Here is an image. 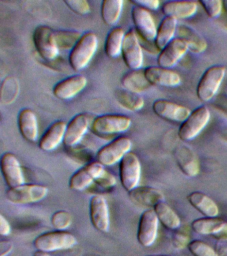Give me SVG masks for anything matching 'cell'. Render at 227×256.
I'll return each instance as SVG.
<instances>
[{"instance_id": "603a6c76", "label": "cell", "mask_w": 227, "mask_h": 256, "mask_svg": "<svg viewBox=\"0 0 227 256\" xmlns=\"http://www.w3.org/2000/svg\"><path fill=\"white\" fill-rule=\"evenodd\" d=\"M67 124L63 121L53 123L47 130L39 142V149L44 152H51L63 142Z\"/></svg>"}, {"instance_id": "3957f363", "label": "cell", "mask_w": 227, "mask_h": 256, "mask_svg": "<svg viewBox=\"0 0 227 256\" xmlns=\"http://www.w3.org/2000/svg\"><path fill=\"white\" fill-rule=\"evenodd\" d=\"M226 68L222 66H213L203 74L197 86V94L199 99L207 102L216 95L224 80Z\"/></svg>"}, {"instance_id": "ac0fdd59", "label": "cell", "mask_w": 227, "mask_h": 256, "mask_svg": "<svg viewBox=\"0 0 227 256\" xmlns=\"http://www.w3.org/2000/svg\"><path fill=\"white\" fill-rule=\"evenodd\" d=\"M145 77L151 86L176 87L180 85V76L176 72L160 66H150L144 70Z\"/></svg>"}, {"instance_id": "4316f807", "label": "cell", "mask_w": 227, "mask_h": 256, "mask_svg": "<svg viewBox=\"0 0 227 256\" xmlns=\"http://www.w3.org/2000/svg\"><path fill=\"white\" fill-rule=\"evenodd\" d=\"M191 205L205 217H217L219 213L218 206L210 197L200 192H194L187 196Z\"/></svg>"}, {"instance_id": "7a4b0ae2", "label": "cell", "mask_w": 227, "mask_h": 256, "mask_svg": "<svg viewBox=\"0 0 227 256\" xmlns=\"http://www.w3.org/2000/svg\"><path fill=\"white\" fill-rule=\"evenodd\" d=\"M77 238L70 232L66 231L49 232L37 236L33 242L37 250L46 252L66 250L74 247Z\"/></svg>"}, {"instance_id": "ffe728a7", "label": "cell", "mask_w": 227, "mask_h": 256, "mask_svg": "<svg viewBox=\"0 0 227 256\" xmlns=\"http://www.w3.org/2000/svg\"><path fill=\"white\" fill-rule=\"evenodd\" d=\"M89 126V118L86 114L75 116L67 124L63 142L64 145L67 148H71L79 144L86 134Z\"/></svg>"}, {"instance_id": "ee69618b", "label": "cell", "mask_w": 227, "mask_h": 256, "mask_svg": "<svg viewBox=\"0 0 227 256\" xmlns=\"http://www.w3.org/2000/svg\"><path fill=\"white\" fill-rule=\"evenodd\" d=\"M215 250L217 256H227V238L219 239Z\"/></svg>"}, {"instance_id": "7dc6e473", "label": "cell", "mask_w": 227, "mask_h": 256, "mask_svg": "<svg viewBox=\"0 0 227 256\" xmlns=\"http://www.w3.org/2000/svg\"><path fill=\"white\" fill-rule=\"evenodd\" d=\"M215 106L227 116V95L222 94L219 96L215 101Z\"/></svg>"}, {"instance_id": "bcb514c9", "label": "cell", "mask_w": 227, "mask_h": 256, "mask_svg": "<svg viewBox=\"0 0 227 256\" xmlns=\"http://www.w3.org/2000/svg\"><path fill=\"white\" fill-rule=\"evenodd\" d=\"M13 248L12 242L9 240H1L0 242V256H7L11 253Z\"/></svg>"}, {"instance_id": "f546056e", "label": "cell", "mask_w": 227, "mask_h": 256, "mask_svg": "<svg viewBox=\"0 0 227 256\" xmlns=\"http://www.w3.org/2000/svg\"><path fill=\"white\" fill-rule=\"evenodd\" d=\"M123 87L128 91L139 94L151 87V84L145 77L144 70H132L123 78L121 81Z\"/></svg>"}, {"instance_id": "60d3db41", "label": "cell", "mask_w": 227, "mask_h": 256, "mask_svg": "<svg viewBox=\"0 0 227 256\" xmlns=\"http://www.w3.org/2000/svg\"><path fill=\"white\" fill-rule=\"evenodd\" d=\"M95 182L104 189H109L116 185L117 180L113 174L105 169Z\"/></svg>"}, {"instance_id": "7bdbcfd3", "label": "cell", "mask_w": 227, "mask_h": 256, "mask_svg": "<svg viewBox=\"0 0 227 256\" xmlns=\"http://www.w3.org/2000/svg\"><path fill=\"white\" fill-rule=\"evenodd\" d=\"M131 3L135 6H139L147 10L155 11L158 9L160 3L158 0H133L131 1Z\"/></svg>"}, {"instance_id": "f35d334b", "label": "cell", "mask_w": 227, "mask_h": 256, "mask_svg": "<svg viewBox=\"0 0 227 256\" xmlns=\"http://www.w3.org/2000/svg\"><path fill=\"white\" fill-rule=\"evenodd\" d=\"M199 4L211 18H218L223 10V2L220 0H201Z\"/></svg>"}, {"instance_id": "ab89813d", "label": "cell", "mask_w": 227, "mask_h": 256, "mask_svg": "<svg viewBox=\"0 0 227 256\" xmlns=\"http://www.w3.org/2000/svg\"><path fill=\"white\" fill-rule=\"evenodd\" d=\"M65 3L69 9L78 15H87L91 11L90 6L85 0H67Z\"/></svg>"}, {"instance_id": "f6af8a7d", "label": "cell", "mask_w": 227, "mask_h": 256, "mask_svg": "<svg viewBox=\"0 0 227 256\" xmlns=\"http://www.w3.org/2000/svg\"><path fill=\"white\" fill-rule=\"evenodd\" d=\"M11 232L10 224L3 215H0V234L2 236H8Z\"/></svg>"}, {"instance_id": "83f0119b", "label": "cell", "mask_w": 227, "mask_h": 256, "mask_svg": "<svg viewBox=\"0 0 227 256\" xmlns=\"http://www.w3.org/2000/svg\"><path fill=\"white\" fill-rule=\"evenodd\" d=\"M177 30V20L171 17H165L161 21L158 29L156 39L155 40V46L159 50H162L172 40Z\"/></svg>"}, {"instance_id": "44dd1931", "label": "cell", "mask_w": 227, "mask_h": 256, "mask_svg": "<svg viewBox=\"0 0 227 256\" xmlns=\"http://www.w3.org/2000/svg\"><path fill=\"white\" fill-rule=\"evenodd\" d=\"M175 160L181 172L187 177L198 175L200 166L194 152L186 146H179L174 152Z\"/></svg>"}, {"instance_id": "5bb4252c", "label": "cell", "mask_w": 227, "mask_h": 256, "mask_svg": "<svg viewBox=\"0 0 227 256\" xmlns=\"http://www.w3.org/2000/svg\"><path fill=\"white\" fill-rule=\"evenodd\" d=\"M1 170L3 178L9 188L24 184L22 168L14 154L10 152L3 154L1 158Z\"/></svg>"}, {"instance_id": "74e56055", "label": "cell", "mask_w": 227, "mask_h": 256, "mask_svg": "<svg viewBox=\"0 0 227 256\" xmlns=\"http://www.w3.org/2000/svg\"><path fill=\"white\" fill-rule=\"evenodd\" d=\"M188 248L194 256H217L215 250L200 240H193L189 242Z\"/></svg>"}, {"instance_id": "ba28073f", "label": "cell", "mask_w": 227, "mask_h": 256, "mask_svg": "<svg viewBox=\"0 0 227 256\" xmlns=\"http://www.w3.org/2000/svg\"><path fill=\"white\" fill-rule=\"evenodd\" d=\"M132 142L127 137H119L101 148L97 154V161L104 166H111L121 162L130 152Z\"/></svg>"}, {"instance_id": "8fae6325", "label": "cell", "mask_w": 227, "mask_h": 256, "mask_svg": "<svg viewBox=\"0 0 227 256\" xmlns=\"http://www.w3.org/2000/svg\"><path fill=\"white\" fill-rule=\"evenodd\" d=\"M105 170L99 162H92L75 172L69 180V186L74 191H83L95 182Z\"/></svg>"}, {"instance_id": "5b68a950", "label": "cell", "mask_w": 227, "mask_h": 256, "mask_svg": "<svg viewBox=\"0 0 227 256\" xmlns=\"http://www.w3.org/2000/svg\"><path fill=\"white\" fill-rule=\"evenodd\" d=\"M49 190L40 184H23L9 188L5 194L9 202L17 205L37 203L46 197Z\"/></svg>"}, {"instance_id": "f907efd6", "label": "cell", "mask_w": 227, "mask_h": 256, "mask_svg": "<svg viewBox=\"0 0 227 256\" xmlns=\"http://www.w3.org/2000/svg\"><path fill=\"white\" fill-rule=\"evenodd\" d=\"M223 8H224L225 11L227 12V0L223 1Z\"/></svg>"}, {"instance_id": "7402d4cb", "label": "cell", "mask_w": 227, "mask_h": 256, "mask_svg": "<svg viewBox=\"0 0 227 256\" xmlns=\"http://www.w3.org/2000/svg\"><path fill=\"white\" fill-rule=\"evenodd\" d=\"M128 193L133 203L145 207L154 208L164 200L162 192L148 186H138Z\"/></svg>"}, {"instance_id": "d4e9b609", "label": "cell", "mask_w": 227, "mask_h": 256, "mask_svg": "<svg viewBox=\"0 0 227 256\" xmlns=\"http://www.w3.org/2000/svg\"><path fill=\"white\" fill-rule=\"evenodd\" d=\"M19 131L27 141L34 142L38 138V123L34 112L30 109H23L18 116Z\"/></svg>"}, {"instance_id": "d6986e66", "label": "cell", "mask_w": 227, "mask_h": 256, "mask_svg": "<svg viewBox=\"0 0 227 256\" xmlns=\"http://www.w3.org/2000/svg\"><path fill=\"white\" fill-rule=\"evenodd\" d=\"M87 83V78L85 76H70L55 86L53 88V94L59 100L71 99L86 87Z\"/></svg>"}, {"instance_id": "f5cc1de1", "label": "cell", "mask_w": 227, "mask_h": 256, "mask_svg": "<svg viewBox=\"0 0 227 256\" xmlns=\"http://www.w3.org/2000/svg\"></svg>"}, {"instance_id": "4fadbf2b", "label": "cell", "mask_w": 227, "mask_h": 256, "mask_svg": "<svg viewBox=\"0 0 227 256\" xmlns=\"http://www.w3.org/2000/svg\"><path fill=\"white\" fill-rule=\"evenodd\" d=\"M152 108L154 113L159 117L176 123H183L191 113L188 108L163 99L155 101Z\"/></svg>"}, {"instance_id": "d6a6232c", "label": "cell", "mask_w": 227, "mask_h": 256, "mask_svg": "<svg viewBox=\"0 0 227 256\" xmlns=\"http://www.w3.org/2000/svg\"><path fill=\"white\" fill-rule=\"evenodd\" d=\"M123 7L122 0H105L101 5V16L107 25H116L120 19Z\"/></svg>"}, {"instance_id": "cb8c5ba5", "label": "cell", "mask_w": 227, "mask_h": 256, "mask_svg": "<svg viewBox=\"0 0 227 256\" xmlns=\"http://www.w3.org/2000/svg\"><path fill=\"white\" fill-rule=\"evenodd\" d=\"M198 4L193 1H169L163 5L162 12L165 17L186 19L192 17L197 11Z\"/></svg>"}, {"instance_id": "d590c367", "label": "cell", "mask_w": 227, "mask_h": 256, "mask_svg": "<svg viewBox=\"0 0 227 256\" xmlns=\"http://www.w3.org/2000/svg\"><path fill=\"white\" fill-rule=\"evenodd\" d=\"M57 46L61 49H73L81 36L77 32L59 31L55 32Z\"/></svg>"}, {"instance_id": "8d00e7d4", "label": "cell", "mask_w": 227, "mask_h": 256, "mask_svg": "<svg viewBox=\"0 0 227 256\" xmlns=\"http://www.w3.org/2000/svg\"><path fill=\"white\" fill-rule=\"evenodd\" d=\"M73 218L70 213L65 210L55 212L51 216V224L57 230L65 231L72 224Z\"/></svg>"}, {"instance_id": "277c9868", "label": "cell", "mask_w": 227, "mask_h": 256, "mask_svg": "<svg viewBox=\"0 0 227 256\" xmlns=\"http://www.w3.org/2000/svg\"><path fill=\"white\" fill-rule=\"evenodd\" d=\"M211 114L206 106H201L191 112L190 115L181 124L179 138L183 141H191L202 132L210 120Z\"/></svg>"}, {"instance_id": "9a60e30c", "label": "cell", "mask_w": 227, "mask_h": 256, "mask_svg": "<svg viewBox=\"0 0 227 256\" xmlns=\"http://www.w3.org/2000/svg\"><path fill=\"white\" fill-rule=\"evenodd\" d=\"M90 219L93 227L103 233L109 232L110 217L107 200L103 196L95 195L91 198L89 204Z\"/></svg>"}, {"instance_id": "4dcf8cb0", "label": "cell", "mask_w": 227, "mask_h": 256, "mask_svg": "<svg viewBox=\"0 0 227 256\" xmlns=\"http://www.w3.org/2000/svg\"><path fill=\"white\" fill-rule=\"evenodd\" d=\"M159 221L167 229L177 230L181 225V220L172 208L164 202H160L153 208Z\"/></svg>"}, {"instance_id": "c3c4849f", "label": "cell", "mask_w": 227, "mask_h": 256, "mask_svg": "<svg viewBox=\"0 0 227 256\" xmlns=\"http://www.w3.org/2000/svg\"><path fill=\"white\" fill-rule=\"evenodd\" d=\"M215 236L218 238L219 239H221V238H227V222L223 229Z\"/></svg>"}, {"instance_id": "e575fe53", "label": "cell", "mask_w": 227, "mask_h": 256, "mask_svg": "<svg viewBox=\"0 0 227 256\" xmlns=\"http://www.w3.org/2000/svg\"><path fill=\"white\" fill-rule=\"evenodd\" d=\"M19 85L16 78L9 76L3 80L1 86L0 100L4 105L13 103L18 96Z\"/></svg>"}, {"instance_id": "2e32d148", "label": "cell", "mask_w": 227, "mask_h": 256, "mask_svg": "<svg viewBox=\"0 0 227 256\" xmlns=\"http://www.w3.org/2000/svg\"><path fill=\"white\" fill-rule=\"evenodd\" d=\"M132 18L139 36L145 41H155L157 30L150 12L144 8L135 6L132 9Z\"/></svg>"}, {"instance_id": "30bf717a", "label": "cell", "mask_w": 227, "mask_h": 256, "mask_svg": "<svg viewBox=\"0 0 227 256\" xmlns=\"http://www.w3.org/2000/svg\"><path fill=\"white\" fill-rule=\"evenodd\" d=\"M123 60L127 67L131 70H139L143 64L142 48L135 30L125 34L122 48Z\"/></svg>"}, {"instance_id": "9c48e42d", "label": "cell", "mask_w": 227, "mask_h": 256, "mask_svg": "<svg viewBox=\"0 0 227 256\" xmlns=\"http://www.w3.org/2000/svg\"><path fill=\"white\" fill-rule=\"evenodd\" d=\"M141 175V165L139 158L133 152H129L121 160L119 176L123 187L127 192L138 187Z\"/></svg>"}, {"instance_id": "816d5d0a", "label": "cell", "mask_w": 227, "mask_h": 256, "mask_svg": "<svg viewBox=\"0 0 227 256\" xmlns=\"http://www.w3.org/2000/svg\"><path fill=\"white\" fill-rule=\"evenodd\" d=\"M147 256H164V255H150Z\"/></svg>"}, {"instance_id": "b9f144b4", "label": "cell", "mask_w": 227, "mask_h": 256, "mask_svg": "<svg viewBox=\"0 0 227 256\" xmlns=\"http://www.w3.org/2000/svg\"><path fill=\"white\" fill-rule=\"evenodd\" d=\"M189 237L187 234L177 232L173 234L172 243L177 250H182L185 246L189 245Z\"/></svg>"}, {"instance_id": "836d02e7", "label": "cell", "mask_w": 227, "mask_h": 256, "mask_svg": "<svg viewBox=\"0 0 227 256\" xmlns=\"http://www.w3.org/2000/svg\"><path fill=\"white\" fill-rule=\"evenodd\" d=\"M117 102L123 108L131 112H137L144 106V100L139 94L127 90H118L115 92Z\"/></svg>"}, {"instance_id": "1f68e13d", "label": "cell", "mask_w": 227, "mask_h": 256, "mask_svg": "<svg viewBox=\"0 0 227 256\" xmlns=\"http://www.w3.org/2000/svg\"><path fill=\"white\" fill-rule=\"evenodd\" d=\"M125 34L120 28L111 30L105 42V51L108 57L116 58L122 53L123 41Z\"/></svg>"}, {"instance_id": "52a82bcc", "label": "cell", "mask_w": 227, "mask_h": 256, "mask_svg": "<svg viewBox=\"0 0 227 256\" xmlns=\"http://www.w3.org/2000/svg\"><path fill=\"white\" fill-rule=\"evenodd\" d=\"M131 120L126 116L107 114L95 118L92 130L99 136H109L127 131L131 126Z\"/></svg>"}, {"instance_id": "f1b7e54d", "label": "cell", "mask_w": 227, "mask_h": 256, "mask_svg": "<svg viewBox=\"0 0 227 256\" xmlns=\"http://www.w3.org/2000/svg\"><path fill=\"white\" fill-rule=\"evenodd\" d=\"M227 221L216 217H205L194 220L191 228L196 233L201 235L216 236L223 229Z\"/></svg>"}, {"instance_id": "7c38bea8", "label": "cell", "mask_w": 227, "mask_h": 256, "mask_svg": "<svg viewBox=\"0 0 227 256\" xmlns=\"http://www.w3.org/2000/svg\"><path fill=\"white\" fill-rule=\"evenodd\" d=\"M159 219L154 210H147L139 220L137 238L139 243L144 247L152 246L157 236Z\"/></svg>"}, {"instance_id": "6da1fadb", "label": "cell", "mask_w": 227, "mask_h": 256, "mask_svg": "<svg viewBox=\"0 0 227 256\" xmlns=\"http://www.w3.org/2000/svg\"><path fill=\"white\" fill-rule=\"evenodd\" d=\"M98 47L96 34L88 32L81 36L80 39L71 50L69 56V64L75 71H81L87 67Z\"/></svg>"}, {"instance_id": "681fc988", "label": "cell", "mask_w": 227, "mask_h": 256, "mask_svg": "<svg viewBox=\"0 0 227 256\" xmlns=\"http://www.w3.org/2000/svg\"><path fill=\"white\" fill-rule=\"evenodd\" d=\"M33 256H51L48 252L40 251V250H37L36 252L33 254Z\"/></svg>"}, {"instance_id": "8992f818", "label": "cell", "mask_w": 227, "mask_h": 256, "mask_svg": "<svg viewBox=\"0 0 227 256\" xmlns=\"http://www.w3.org/2000/svg\"><path fill=\"white\" fill-rule=\"evenodd\" d=\"M33 43L41 58L47 62L54 60L59 55L55 32L50 28L40 26L35 30Z\"/></svg>"}, {"instance_id": "484cf974", "label": "cell", "mask_w": 227, "mask_h": 256, "mask_svg": "<svg viewBox=\"0 0 227 256\" xmlns=\"http://www.w3.org/2000/svg\"><path fill=\"white\" fill-rule=\"evenodd\" d=\"M177 35L188 46V49L194 54H201L207 49L205 38L191 26L181 25L177 27Z\"/></svg>"}, {"instance_id": "e0dca14e", "label": "cell", "mask_w": 227, "mask_h": 256, "mask_svg": "<svg viewBox=\"0 0 227 256\" xmlns=\"http://www.w3.org/2000/svg\"><path fill=\"white\" fill-rule=\"evenodd\" d=\"M188 50V46L183 40L175 38L161 50L157 63L160 67L169 69L176 65Z\"/></svg>"}]
</instances>
